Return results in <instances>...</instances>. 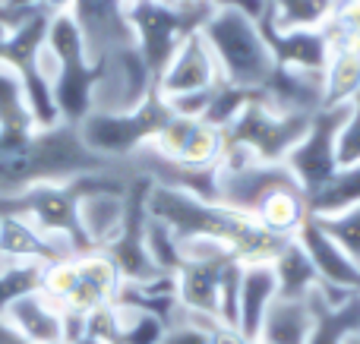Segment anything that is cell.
<instances>
[{
    "mask_svg": "<svg viewBox=\"0 0 360 344\" xmlns=\"http://www.w3.org/2000/svg\"><path fill=\"white\" fill-rule=\"evenodd\" d=\"M259 29L281 70L323 73L329 63L332 48L323 29H275L269 19H259Z\"/></svg>",
    "mask_w": 360,
    "mask_h": 344,
    "instance_id": "13",
    "label": "cell"
},
{
    "mask_svg": "<svg viewBox=\"0 0 360 344\" xmlns=\"http://www.w3.org/2000/svg\"><path fill=\"white\" fill-rule=\"evenodd\" d=\"M73 16L89 60H105L108 54L136 44V32L130 22V0H73Z\"/></svg>",
    "mask_w": 360,
    "mask_h": 344,
    "instance_id": "9",
    "label": "cell"
},
{
    "mask_svg": "<svg viewBox=\"0 0 360 344\" xmlns=\"http://www.w3.org/2000/svg\"><path fill=\"white\" fill-rule=\"evenodd\" d=\"M105 168H111V161L82 143L76 124L0 133V196H16L38 183H63Z\"/></svg>",
    "mask_w": 360,
    "mask_h": 344,
    "instance_id": "1",
    "label": "cell"
},
{
    "mask_svg": "<svg viewBox=\"0 0 360 344\" xmlns=\"http://www.w3.org/2000/svg\"><path fill=\"white\" fill-rule=\"evenodd\" d=\"M269 234L291 240L294 234L304 227V221L310 218V202H307L304 190H278L275 196H269L262 202V209L253 215Z\"/></svg>",
    "mask_w": 360,
    "mask_h": 344,
    "instance_id": "22",
    "label": "cell"
},
{
    "mask_svg": "<svg viewBox=\"0 0 360 344\" xmlns=\"http://www.w3.org/2000/svg\"><path fill=\"white\" fill-rule=\"evenodd\" d=\"M168 4H174V6H196V4H205V0H168Z\"/></svg>",
    "mask_w": 360,
    "mask_h": 344,
    "instance_id": "40",
    "label": "cell"
},
{
    "mask_svg": "<svg viewBox=\"0 0 360 344\" xmlns=\"http://www.w3.org/2000/svg\"><path fill=\"white\" fill-rule=\"evenodd\" d=\"M152 92H155V76L149 73L136 44L120 48L101 60V79L95 86V111L105 114L133 111Z\"/></svg>",
    "mask_w": 360,
    "mask_h": 344,
    "instance_id": "8",
    "label": "cell"
},
{
    "mask_svg": "<svg viewBox=\"0 0 360 344\" xmlns=\"http://www.w3.org/2000/svg\"><path fill=\"white\" fill-rule=\"evenodd\" d=\"M342 0H269L262 19L275 29H326Z\"/></svg>",
    "mask_w": 360,
    "mask_h": 344,
    "instance_id": "23",
    "label": "cell"
},
{
    "mask_svg": "<svg viewBox=\"0 0 360 344\" xmlns=\"http://www.w3.org/2000/svg\"><path fill=\"white\" fill-rule=\"evenodd\" d=\"M275 297H278V282H275L272 263L243 265L240 297H237V329L243 335H250V338H256Z\"/></svg>",
    "mask_w": 360,
    "mask_h": 344,
    "instance_id": "16",
    "label": "cell"
},
{
    "mask_svg": "<svg viewBox=\"0 0 360 344\" xmlns=\"http://www.w3.org/2000/svg\"><path fill=\"white\" fill-rule=\"evenodd\" d=\"M124 193H92L79 199V227L92 250H105L124 227Z\"/></svg>",
    "mask_w": 360,
    "mask_h": 344,
    "instance_id": "18",
    "label": "cell"
},
{
    "mask_svg": "<svg viewBox=\"0 0 360 344\" xmlns=\"http://www.w3.org/2000/svg\"><path fill=\"white\" fill-rule=\"evenodd\" d=\"M73 344H108V341H101V338H92V335H82V338H76Z\"/></svg>",
    "mask_w": 360,
    "mask_h": 344,
    "instance_id": "39",
    "label": "cell"
},
{
    "mask_svg": "<svg viewBox=\"0 0 360 344\" xmlns=\"http://www.w3.org/2000/svg\"><path fill=\"white\" fill-rule=\"evenodd\" d=\"M215 13V4L205 0L196 6H174L168 0H130V22L136 32V51L143 54L149 73H165L168 60L190 35L202 32L205 19Z\"/></svg>",
    "mask_w": 360,
    "mask_h": 344,
    "instance_id": "4",
    "label": "cell"
},
{
    "mask_svg": "<svg viewBox=\"0 0 360 344\" xmlns=\"http://www.w3.org/2000/svg\"><path fill=\"white\" fill-rule=\"evenodd\" d=\"M218 82H221L218 63L212 57L209 44H205L202 32H196V35H190L180 44L177 54L168 60L155 88L165 98H174V95H186V92H205V88L218 86Z\"/></svg>",
    "mask_w": 360,
    "mask_h": 344,
    "instance_id": "12",
    "label": "cell"
},
{
    "mask_svg": "<svg viewBox=\"0 0 360 344\" xmlns=\"http://www.w3.org/2000/svg\"><path fill=\"white\" fill-rule=\"evenodd\" d=\"M221 155H224V130L209 124V120L196 117L190 133H186L184 145H180V152L171 161L186 164V168H215L221 161Z\"/></svg>",
    "mask_w": 360,
    "mask_h": 344,
    "instance_id": "24",
    "label": "cell"
},
{
    "mask_svg": "<svg viewBox=\"0 0 360 344\" xmlns=\"http://www.w3.org/2000/svg\"><path fill=\"white\" fill-rule=\"evenodd\" d=\"M174 117L165 101V95L152 92L133 111H120V114H105V111H92L86 120L79 124V136L95 155H101L111 164H130L152 139L158 136L168 120Z\"/></svg>",
    "mask_w": 360,
    "mask_h": 344,
    "instance_id": "3",
    "label": "cell"
},
{
    "mask_svg": "<svg viewBox=\"0 0 360 344\" xmlns=\"http://www.w3.org/2000/svg\"><path fill=\"white\" fill-rule=\"evenodd\" d=\"M38 10L48 16H60V13L73 10V0H38Z\"/></svg>",
    "mask_w": 360,
    "mask_h": 344,
    "instance_id": "37",
    "label": "cell"
},
{
    "mask_svg": "<svg viewBox=\"0 0 360 344\" xmlns=\"http://www.w3.org/2000/svg\"><path fill=\"white\" fill-rule=\"evenodd\" d=\"M294 240L310 256L319 288L338 291V294H360V265L332 240V234L319 225L316 215H310L304 221V227L294 234Z\"/></svg>",
    "mask_w": 360,
    "mask_h": 344,
    "instance_id": "10",
    "label": "cell"
},
{
    "mask_svg": "<svg viewBox=\"0 0 360 344\" xmlns=\"http://www.w3.org/2000/svg\"><path fill=\"white\" fill-rule=\"evenodd\" d=\"M348 344H360V332H357V335H351V338H348Z\"/></svg>",
    "mask_w": 360,
    "mask_h": 344,
    "instance_id": "41",
    "label": "cell"
},
{
    "mask_svg": "<svg viewBox=\"0 0 360 344\" xmlns=\"http://www.w3.org/2000/svg\"><path fill=\"white\" fill-rule=\"evenodd\" d=\"M259 95H262L259 88H237V86H231V82L221 79L215 86V92H212V105H209V111H205L202 120H209V124H215L224 130V126H228L250 101L259 98Z\"/></svg>",
    "mask_w": 360,
    "mask_h": 344,
    "instance_id": "29",
    "label": "cell"
},
{
    "mask_svg": "<svg viewBox=\"0 0 360 344\" xmlns=\"http://www.w3.org/2000/svg\"><path fill=\"white\" fill-rule=\"evenodd\" d=\"M32 114L25 105L22 76L13 63L0 60V133H22L32 130Z\"/></svg>",
    "mask_w": 360,
    "mask_h": 344,
    "instance_id": "26",
    "label": "cell"
},
{
    "mask_svg": "<svg viewBox=\"0 0 360 344\" xmlns=\"http://www.w3.org/2000/svg\"><path fill=\"white\" fill-rule=\"evenodd\" d=\"M202 38L215 57L221 79L237 88H259L262 92L278 70L266 38H262L259 22L237 10L215 6V13L202 25Z\"/></svg>",
    "mask_w": 360,
    "mask_h": 344,
    "instance_id": "2",
    "label": "cell"
},
{
    "mask_svg": "<svg viewBox=\"0 0 360 344\" xmlns=\"http://www.w3.org/2000/svg\"><path fill=\"white\" fill-rule=\"evenodd\" d=\"M351 105L342 107H319L313 114V124L307 130V136L291 149V155L285 158L288 171L294 174V180L300 183V190L310 199L313 193L326 187L332 177L338 174V133H342L345 120H348Z\"/></svg>",
    "mask_w": 360,
    "mask_h": 344,
    "instance_id": "7",
    "label": "cell"
},
{
    "mask_svg": "<svg viewBox=\"0 0 360 344\" xmlns=\"http://www.w3.org/2000/svg\"><path fill=\"white\" fill-rule=\"evenodd\" d=\"M313 114H285L262 101H250L228 126H224V145H240L256 161L285 164L291 149L307 136Z\"/></svg>",
    "mask_w": 360,
    "mask_h": 344,
    "instance_id": "5",
    "label": "cell"
},
{
    "mask_svg": "<svg viewBox=\"0 0 360 344\" xmlns=\"http://www.w3.org/2000/svg\"><path fill=\"white\" fill-rule=\"evenodd\" d=\"M212 4L228 6V10H237V13H243V16L256 19V22H259V19L266 16V10H269V0H212Z\"/></svg>",
    "mask_w": 360,
    "mask_h": 344,
    "instance_id": "35",
    "label": "cell"
},
{
    "mask_svg": "<svg viewBox=\"0 0 360 344\" xmlns=\"http://www.w3.org/2000/svg\"><path fill=\"white\" fill-rule=\"evenodd\" d=\"M253 344H266V341H259V338H253Z\"/></svg>",
    "mask_w": 360,
    "mask_h": 344,
    "instance_id": "42",
    "label": "cell"
},
{
    "mask_svg": "<svg viewBox=\"0 0 360 344\" xmlns=\"http://www.w3.org/2000/svg\"><path fill=\"white\" fill-rule=\"evenodd\" d=\"M76 282H79V269H76V256L60 259V263L44 265L41 275V294L48 300H54L57 307L63 310V303L70 300V294L76 291Z\"/></svg>",
    "mask_w": 360,
    "mask_h": 344,
    "instance_id": "31",
    "label": "cell"
},
{
    "mask_svg": "<svg viewBox=\"0 0 360 344\" xmlns=\"http://www.w3.org/2000/svg\"><path fill=\"white\" fill-rule=\"evenodd\" d=\"M313 332L307 344H348L360 332V294H351L338 303H329L319 291L310 294Z\"/></svg>",
    "mask_w": 360,
    "mask_h": 344,
    "instance_id": "17",
    "label": "cell"
},
{
    "mask_svg": "<svg viewBox=\"0 0 360 344\" xmlns=\"http://www.w3.org/2000/svg\"><path fill=\"white\" fill-rule=\"evenodd\" d=\"M307 202H310V215H316V218L338 215V212H345V209L360 206V164L338 168V174L332 177L319 193H313Z\"/></svg>",
    "mask_w": 360,
    "mask_h": 344,
    "instance_id": "25",
    "label": "cell"
},
{
    "mask_svg": "<svg viewBox=\"0 0 360 344\" xmlns=\"http://www.w3.org/2000/svg\"><path fill=\"white\" fill-rule=\"evenodd\" d=\"M212 344H253V338H250V335H243L237 326L215 322V329H212Z\"/></svg>",
    "mask_w": 360,
    "mask_h": 344,
    "instance_id": "36",
    "label": "cell"
},
{
    "mask_svg": "<svg viewBox=\"0 0 360 344\" xmlns=\"http://www.w3.org/2000/svg\"><path fill=\"white\" fill-rule=\"evenodd\" d=\"M348 164H360V95L351 101L348 120L338 133V168Z\"/></svg>",
    "mask_w": 360,
    "mask_h": 344,
    "instance_id": "34",
    "label": "cell"
},
{
    "mask_svg": "<svg viewBox=\"0 0 360 344\" xmlns=\"http://www.w3.org/2000/svg\"><path fill=\"white\" fill-rule=\"evenodd\" d=\"M319 225H323L326 231L332 234V240L360 265V206L345 209V212H338V215H326V218H319Z\"/></svg>",
    "mask_w": 360,
    "mask_h": 344,
    "instance_id": "32",
    "label": "cell"
},
{
    "mask_svg": "<svg viewBox=\"0 0 360 344\" xmlns=\"http://www.w3.org/2000/svg\"><path fill=\"white\" fill-rule=\"evenodd\" d=\"M272 272L275 282H278V297H288V300H310V294L319 288L316 269L294 237L272 259Z\"/></svg>",
    "mask_w": 360,
    "mask_h": 344,
    "instance_id": "21",
    "label": "cell"
},
{
    "mask_svg": "<svg viewBox=\"0 0 360 344\" xmlns=\"http://www.w3.org/2000/svg\"><path fill=\"white\" fill-rule=\"evenodd\" d=\"M70 256H76V250L63 237L44 234L22 215L0 212V263L51 265Z\"/></svg>",
    "mask_w": 360,
    "mask_h": 344,
    "instance_id": "11",
    "label": "cell"
},
{
    "mask_svg": "<svg viewBox=\"0 0 360 344\" xmlns=\"http://www.w3.org/2000/svg\"><path fill=\"white\" fill-rule=\"evenodd\" d=\"M360 95V48L338 44L332 48L329 63L323 70V107L351 105Z\"/></svg>",
    "mask_w": 360,
    "mask_h": 344,
    "instance_id": "20",
    "label": "cell"
},
{
    "mask_svg": "<svg viewBox=\"0 0 360 344\" xmlns=\"http://www.w3.org/2000/svg\"><path fill=\"white\" fill-rule=\"evenodd\" d=\"M323 32L329 38V48H338V44H357L360 48V0H342L332 22Z\"/></svg>",
    "mask_w": 360,
    "mask_h": 344,
    "instance_id": "33",
    "label": "cell"
},
{
    "mask_svg": "<svg viewBox=\"0 0 360 344\" xmlns=\"http://www.w3.org/2000/svg\"><path fill=\"white\" fill-rule=\"evenodd\" d=\"M0 344H25L22 335H19L16 329L6 322V316H0Z\"/></svg>",
    "mask_w": 360,
    "mask_h": 344,
    "instance_id": "38",
    "label": "cell"
},
{
    "mask_svg": "<svg viewBox=\"0 0 360 344\" xmlns=\"http://www.w3.org/2000/svg\"><path fill=\"white\" fill-rule=\"evenodd\" d=\"M76 269H79V282H76V291L70 294V300L63 303V313L89 316L98 307L117 303L124 278H120L117 265L105 250H89L82 256H76Z\"/></svg>",
    "mask_w": 360,
    "mask_h": 344,
    "instance_id": "14",
    "label": "cell"
},
{
    "mask_svg": "<svg viewBox=\"0 0 360 344\" xmlns=\"http://www.w3.org/2000/svg\"><path fill=\"white\" fill-rule=\"evenodd\" d=\"M6 322L22 335L25 344H51L63 341V310L54 300L35 291L25 294L6 310Z\"/></svg>",
    "mask_w": 360,
    "mask_h": 344,
    "instance_id": "15",
    "label": "cell"
},
{
    "mask_svg": "<svg viewBox=\"0 0 360 344\" xmlns=\"http://www.w3.org/2000/svg\"><path fill=\"white\" fill-rule=\"evenodd\" d=\"M165 332H168V322H162L158 316L120 307V344H162Z\"/></svg>",
    "mask_w": 360,
    "mask_h": 344,
    "instance_id": "30",
    "label": "cell"
},
{
    "mask_svg": "<svg viewBox=\"0 0 360 344\" xmlns=\"http://www.w3.org/2000/svg\"><path fill=\"white\" fill-rule=\"evenodd\" d=\"M146 246H149V256L155 263V269L162 275H177V269L184 265V250H180L177 234L168 225L155 221L149 215V225H146Z\"/></svg>",
    "mask_w": 360,
    "mask_h": 344,
    "instance_id": "28",
    "label": "cell"
},
{
    "mask_svg": "<svg viewBox=\"0 0 360 344\" xmlns=\"http://www.w3.org/2000/svg\"><path fill=\"white\" fill-rule=\"evenodd\" d=\"M41 275H44V265L0 263V316H6V310H10L19 297L41 291Z\"/></svg>",
    "mask_w": 360,
    "mask_h": 344,
    "instance_id": "27",
    "label": "cell"
},
{
    "mask_svg": "<svg viewBox=\"0 0 360 344\" xmlns=\"http://www.w3.org/2000/svg\"><path fill=\"white\" fill-rule=\"evenodd\" d=\"M278 190H300L288 164L256 161L240 145H224V155L218 161V202L221 206L253 218L262 202Z\"/></svg>",
    "mask_w": 360,
    "mask_h": 344,
    "instance_id": "6",
    "label": "cell"
},
{
    "mask_svg": "<svg viewBox=\"0 0 360 344\" xmlns=\"http://www.w3.org/2000/svg\"><path fill=\"white\" fill-rule=\"evenodd\" d=\"M313 332V307L310 300H288L275 297L256 338L266 344H307Z\"/></svg>",
    "mask_w": 360,
    "mask_h": 344,
    "instance_id": "19",
    "label": "cell"
},
{
    "mask_svg": "<svg viewBox=\"0 0 360 344\" xmlns=\"http://www.w3.org/2000/svg\"><path fill=\"white\" fill-rule=\"evenodd\" d=\"M51 344H63V341H51Z\"/></svg>",
    "mask_w": 360,
    "mask_h": 344,
    "instance_id": "43",
    "label": "cell"
}]
</instances>
